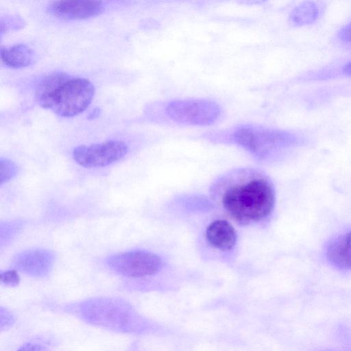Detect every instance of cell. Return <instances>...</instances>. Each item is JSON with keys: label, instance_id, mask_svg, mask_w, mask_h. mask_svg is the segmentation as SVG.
Instances as JSON below:
<instances>
[{"label": "cell", "instance_id": "7a4b0ae2", "mask_svg": "<svg viewBox=\"0 0 351 351\" xmlns=\"http://www.w3.org/2000/svg\"><path fill=\"white\" fill-rule=\"evenodd\" d=\"M93 84L86 78L73 77L60 71L43 76L35 88L39 106L62 117H73L83 112L95 95Z\"/></svg>", "mask_w": 351, "mask_h": 351}, {"label": "cell", "instance_id": "3957f363", "mask_svg": "<svg viewBox=\"0 0 351 351\" xmlns=\"http://www.w3.org/2000/svg\"><path fill=\"white\" fill-rule=\"evenodd\" d=\"M72 312L87 324L105 330L130 333L135 331L136 316L125 300L112 297H96L72 306Z\"/></svg>", "mask_w": 351, "mask_h": 351}, {"label": "cell", "instance_id": "277c9868", "mask_svg": "<svg viewBox=\"0 0 351 351\" xmlns=\"http://www.w3.org/2000/svg\"><path fill=\"white\" fill-rule=\"evenodd\" d=\"M228 141L241 146L254 157L263 160L287 146L292 139L289 134L281 131L245 125L231 132Z\"/></svg>", "mask_w": 351, "mask_h": 351}, {"label": "cell", "instance_id": "5b68a950", "mask_svg": "<svg viewBox=\"0 0 351 351\" xmlns=\"http://www.w3.org/2000/svg\"><path fill=\"white\" fill-rule=\"evenodd\" d=\"M106 264L115 274L126 278H142L157 273L162 261L157 254L135 250L112 254Z\"/></svg>", "mask_w": 351, "mask_h": 351}, {"label": "cell", "instance_id": "7c38bea8", "mask_svg": "<svg viewBox=\"0 0 351 351\" xmlns=\"http://www.w3.org/2000/svg\"><path fill=\"white\" fill-rule=\"evenodd\" d=\"M1 62L12 69H21L29 66L34 60L32 49L25 44L14 45L1 48Z\"/></svg>", "mask_w": 351, "mask_h": 351}, {"label": "cell", "instance_id": "d6986e66", "mask_svg": "<svg viewBox=\"0 0 351 351\" xmlns=\"http://www.w3.org/2000/svg\"><path fill=\"white\" fill-rule=\"evenodd\" d=\"M343 73L351 75V62L346 64L343 68Z\"/></svg>", "mask_w": 351, "mask_h": 351}, {"label": "cell", "instance_id": "ffe728a7", "mask_svg": "<svg viewBox=\"0 0 351 351\" xmlns=\"http://www.w3.org/2000/svg\"><path fill=\"white\" fill-rule=\"evenodd\" d=\"M99 109L95 108L88 116L89 119H94L99 116Z\"/></svg>", "mask_w": 351, "mask_h": 351}, {"label": "cell", "instance_id": "30bf717a", "mask_svg": "<svg viewBox=\"0 0 351 351\" xmlns=\"http://www.w3.org/2000/svg\"><path fill=\"white\" fill-rule=\"evenodd\" d=\"M206 238L213 247L221 251H229L237 241V234L233 226L226 220L213 221L206 228Z\"/></svg>", "mask_w": 351, "mask_h": 351}, {"label": "cell", "instance_id": "2e32d148", "mask_svg": "<svg viewBox=\"0 0 351 351\" xmlns=\"http://www.w3.org/2000/svg\"><path fill=\"white\" fill-rule=\"evenodd\" d=\"M340 36L343 41L351 43V23L342 29Z\"/></svg>", "mask_w": 351, "mask_h": 351}, {"label": "cell", "instance_id": "ba28073f", "mask_svg": "<svg viewBox=\"0 0 351 351\" xmlns=\"http://www.w3.org/2000/svg\"><path fill=\"white\" fill-rule=\"evenodd\" d=\"M55 255L46 249H30L16 255L12 264L16 269L32 277L41 278L49 274Z\"/></svg>", "mask_w": 351, "mask_h": 351}, {"label": "cell", "instance_id": "52a82bcc", "mask_svg": "<svg viewBox=\"0 0 351 351\" xmlns=\"http://www.w3.org/2000/svg\"><path fill=\"white\" fill-rule=\"evenodd\" d=\"M128 151V145L124 142L110 140L77 146L73 151V158L79 165L85 168L102 167L121 160Z\"/></svg>", "mask_w": 351, "mask_h": 351}, {"label": "cell", "instance_id": "8992f818", "mask_svg": "<svg viewBox=\"0 0 351 351\" xmlns=\"http://www.w3.org/2000/svg\"><path fill=\"white\" fill-rule=\"evenodd\" d=\"M166 111L178 123L195 125H210L220 115L219 106L206 99L173 101L167 106Z\"/></svg>", "mask_w": 351, "mask_h": 351}, {"label": "cell", "instance_id": "9c48e42d", "mask_svg": "<svg viewBox=\"0 0 351 351\" xmlns=\"http://www.w3.org/2000/svg\"><path fill=\"white\" fill-rule=\"evenodd\" d=\"M50 12L65 20H83L99 14L103 10L101 0H59L53 3Z\"/></svg>", "mask_w": 351, "mask_h": 351}, {"label": "cell", "instance_id": "8fae6325", "mask_svg": "<svg viewBox=\"0 0 351 351\" xmlns=\"http://www.w3.org/2000/svg\"><path fill=\"white\" fill-rule=\"evenodd\" d=\"M328 260L336 266L351 268V230L334 239L328 245Z\"/></svg>", "mask_w": 351, "mask_h": 351}, {"label": "cell", "instance_id": "5bb4252c", "mask_svg": "<svg viewBox=\"0 0 351 351\" xmlns=\"http://www.w3.org/2000/svg\"><path fill=\"white\" fill-rule=\"evenodd\" d=\"M18 167L12 160L0 158V184L8 182L17 174Z\"/></svg>", "mask_w": 351, "mask_h": 351}, {"label": "cell", "instance_id": "4fadbf2b", "mask_svg": "<svg viewBox=\"0 0 351 351\" xmlns=\"http://www.w3.org/2000/svg\"><path fill=\"white\" fill-rule=\"evenodd\" d=\"M316 5L311 1H305L293 11L291 19L296 26H302L313 23L317 17Z\"/></svg>", "mask_w": 351, "mask_h": 351}, {"label": "cell", "instance_id": "6da1fadb", "mask_svg": "<svg viewBox=\"0 0 351 351\" xmlns=\"http://www.w3.org/2000/svg\"><path fill=\"white\" fill-rule=\"evenodd\" d=\"M210 192L226 213L242 224L266 219L275 204L270 178L254 168H239L223 173L213 182Z\"/></svg>", "mask_w": 351, "mask_h": 351}, {"label": "cell", "instance_id": "e0dca14e", "mask_svg": "<svg viewBox=\"0 0 351 351\" xmlns=\"http://www.w3.org/2000/svg\"><path fill=\"white\" fill-rule=\"evenodd\" d=\"M42 346L38 344V343H28L26 344H24L23 347L20 348V350H45V348L43 347H41Z\"/></svg>", "mask_w": 351, "mask_h": 351}, {"label": "cell", "instance_id": "ac0fdd59", "mask_svg": "<svg viewBox=\"0 0 351 351\" xmlns=\"http://www.w3.org/2000/svg\"><path fill=\"white\" fill-rule=\"evenodd\" d=\"M4 315L5 319V322L1 324V328H3V327L6 328L13 323V317L12 314L10 313V312L5 310Z\"/></svg>", "mask_w": 351, "mask_h": 351}, {"label": "cell", "instance_id": "9a60e30c", "mask_svg": "<svg viewBox=\"0 0 351 351\" xmlns=\"http://www.w3.org/2000/svg\"><path fill=\"white\" fill-rule=\"evenodd\" d=\"M1 282L8 286H16L19 283L20 278L14 269L1 271Z\"/></svg>", "mask_w": 351, "mask_h": 351}]
</instances>
